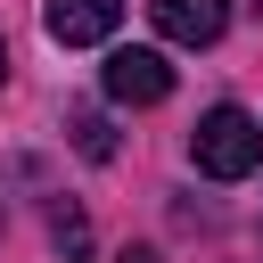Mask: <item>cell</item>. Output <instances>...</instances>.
<instances>
[{"label": "cell", "mask_w": 263, "mask_h": 263, "mask_svg": "<svg viewBox=\"0 0 263 263\" xmlns=\"http://www.w3.org/2000/svg\"><path fill=\"white\" fill-rule=\"evenodd\" d=\"M0 82H8V41H0Z\"/></svg>", "instance_id": "obj_6"}, {"label": "cell", "mask_w": 263, "mask_h": 263, "mask_svg": "<svg viewBox=\"0 0 263 263\" xmlns=\"http://www.w3.org/2000/svg\"><path fill=\"white\" fill-rule=\"evenodd\" d=\"M189 156H197L205 181H247V173L263 164V123H255L247 107H205L197 132H189Z\"/></svg>", "instance_id": "obj_1"}, {"label": "cell", "mask_w": 263, "mask_h": 263, "mask_svg": "<svg viewBox=\"0 0 263 263\" xmlns=\"http://www.w3.org/2000/svg\"><path fill=\"white\" fill-rule=\"evenodd\" d=\"M148 16H156V33H164V41H181V49H205V41H222V25H230V0H148Z\"/></svg>", "instance_id": "obj_4"}, {"label": "cell", "mask_w": 263, "mask_h": 263, "mask_svg": "<svg viewBox=\"0 0 263 263\" xmlns=\"http://www.w3.org/2000/svg\"><path fill=\"white\" fill-rule=\"evenodd\" d=\"M99 82H107L115 107H156V99H173V66H164L156 49H115Z\"/></svg>", "instance_id": "obj_2"}, {"label": "cell", "mask_w": 263, "mask_h": 263, "mask_svg": "<svg viewBox=\"0 0 263 263\" xmlns=\"http://www.w3.org/2000/svg\"><path fill=\"white\" fill-rule=\"evenodd\" d=\"M41 25H49L58 49H90V41H107V33L123 25V0H49Z\"/></svg>", "instance_id": "obj_3"}, {"label": "cell", "mask_w": 263, "mask_h": 263, "mask_svg": "<svg viewBox=\"0 0 263 263\" xmlns=\"http://www.w3.org/2000/svg\"><path fill=\"white\" fill-rule=\"evenodd\" d=\"M66 132H74V148H82L90 164H107V156H115V132H107V115H99V107H74V115H66Z\"/></svg>", "instance_id": "obj_5"}]
</instances>
